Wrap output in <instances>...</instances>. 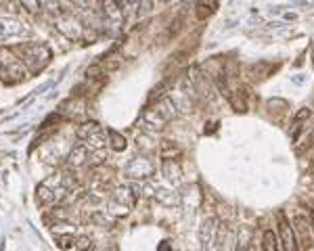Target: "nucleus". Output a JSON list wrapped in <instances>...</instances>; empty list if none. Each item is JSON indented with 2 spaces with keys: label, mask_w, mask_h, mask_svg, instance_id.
I'll use <instances>...</instances> for the list:
<instances>
[{
  "label": "nucleus",
  "mask_w": 314,
  "mask_h": 251,
  "mask_svg": "<svg viewBox=\"0 0 314 251\" xmlns=\"http://www.w3.org/2000/svg\"><path fill=\"white\" fill-rule=\"evenodd\" d=\"M11 50L17 54L19 61L27 67L30 74L42 72L53 59L50 48L46 44H42V42H19V44H15Z\"/></svg>",
  "instance_id": "1"
},
{
  "label": "nucleus",
  "mask_w": 314,
  "mask_h": 251,
  "mask_svg": "<svg viewBox=\"0 0 314 251\" xmlns=\"http://www.w3.org/2000/svg\"><path fill=\"white\" fill-rule=\"evenodd\" d=\"M30 74L27 67L19 61V57L11 48H0V80L5 84H17Z\"/></svg>",
  "instance_id": "2"
},
{
  "label": "nucleus",
  "mask_w": 314,
  "mask_h": 251,
  "mask_svg": "<svg viewBox=\"0 0 314 251\" xmlns=\"http://www.w3.org/2000/svg\"><path fill=\"white\" fill-rule=\"evenodd\" d=\"M136 199H138V193L134 186H120L116 189V193H111L107 212L113 216H126L136 205Z\"/></svg>",
  "instance_id": "3"
},
{
  "label": "nucleus",
  "mask_w": 314,
  "mask_h": 251,
  "mask_svg": "<svg viewBox=\"0 0 314 251\" xmlns=\"http://www.w3.org/2000/svg\"><path fill=\"white\" fill-rule=\"evenodd\" d=\"M30 36V27L15 17H0V44L23 40Z\"/></svg>",
  "instance_id": "4"
},
{
  "label": "nucleus",
  "mask_w": 314,
  "mask_h": 251,
  "mask_svg": "<svg viewBox=\"0 0 314 251\" xmlns=\"http://www.w3.org/2000/svg\"><path fill=\"white\" fill-rule=\"evenodd\" d=\"M176 115V103L172 99H162L153 109H149L145 113V119L149 123H153L155 128H162L166 121H170Z\"/></svg>",
  "instance_id": "5"
},
{
  "label": "nucleus",
  "mask_w": 314,
  "mask_h": 251,
  "mask_svg": "<svg viewBox=\"0 0 314 251\" xmlns=\"http://www.w3.org/2000/svg\"><path fill=\"white\" fill-rule=\"evenodd\" d=\"M55 27L59 30L67 40H80L82 38V23L71 13H59L55 15Z\"/></svg>",
  "instance_id": "6"
},
{
  "label": "nucleus",
  "mask_w": 314,
  "mask_h": 251,
  "mask_svg": "<svg viewBox=\"0 0 314 251\" xmlns=\"http://www.w3.org/2000/svg\"><path fill=\"white\" fill-rule=\"evenodd\" d=\"M277 224H279V243H281V249H287V251L297 249L295 230L291 226V222L287 220V216H285V212H279L277 214Z\"/></svg>",
  "instance_id": "7"
},
{
  "label": "nucleus",
  "mask_w": 314,
  "mask_h": 251,
  "mask_svg": "<svg viewBox=\"0 0 314 251\" xmlns=\"http://www.w3.org/2000/svg\"><path fill=\"white\" fill-rule=\"evenodd\" d=\"M216 232H218V220L214 216H207L201 226H199V243H201V249H212L214 243H216Z\"/></svg>",
  "instance_id": "8"
},
{
  "label": "nucleus",
  "mask_w": 314,
  "mask_h": 251,
  "mask_svg": "<svg viewBox=\"0 0 314 251\" xmlns=\"http://www.w3.org/2000/svg\"><path fill=\"white\" fill-rule=\"evenodd\" d=\"M153 172H155V165H153L151 159H147V157H134V159L130 161V165L126 167L128 178H132V180L149 178Z\"/></svg>",
  "instance_id": "9"
},
{
  "label": "nucleus",
  "mask_w": 314,
  "mask_h": 251,
  "mask_svg": "<svg viewBox=\"0 0 314 251\" xmlns=\"http://www.w3.org/2000/svg\"><path fill=\"white\" fill-rule=\"evenodd\" d=\"M293 230H295V239H299V243H302V247H310L312 243H314V239H312V234H310V230H312V220L308 218V216H304V214H297L295 218H293Z\"/></svg>",
  "instance_id": "10"
},
{
  "label": "nucleus",
  "mask_w": 314,
  "mask_h": 251,
  "mask_svg": "<svg viewBox=\"0 0 314 251\" xmlns=\"http://www.w3.org/2000/svg\"><path fill=\"white\" fill-rule=\"evenodd\" d=\"M216 243L218 245H214V247H218V249H231V247H235L233 243H237V232L228 226V224H218Z\"/></svg>",
  "instance_id": "11"
},
{
  "label": "nucleus",
  "mask_w": 314,
  "mask_h": 251,
  "mask_svg": "<svg viewBox=\"0 0 314 251\" xmlns=\"http://www.w3.org/2000/svg\"><path fill=\"white\" fill-rule=\"evenodd\" d=\"M88 155H90L88 147L84 143H80V145H76L74 149H71L67 161H69L71 167H82V165H88Z\"/></svg>",
  "instance_id": "12"
},
{
  "label": "nucleus",
  "mask_w": 314,
  "mask_h": 251,
  "mask_svg": "<svg viewBox=\"0 0 314 251\" xmlns=\"http://www.w3.org/2000/svg\"><path fill=\"white\" fill-rule=\"evenodd\" d=\"M162 174L170 180V182L180 184V180H182V167H180V163L174 161V159H164V163H162Z\"/></svg>",
  "instance_id": "13"
},
{
  "label": "nucleus",
  "mask_w": 314,
  "mask_h": 251,
  "mask_svg": "<svg viewBox=\"0 0 314 251\" xmlns=\"http://www.w3.org/2000/svg\"><path fill=\"white\" fill-rule=\"evenodd\" d=\"M218 11V0H197L195 5V15L199 21H205Z\"/></svg>",
  "instance_id": "14"
},
{
  "label": "nucleus",
  "mask_w": 314,
  "mask_h": 251,
  "mask_svg": "<svg viewBox=\"0 0 314 251\" xmlns=\"http://www.w3.org/2000/svg\"><path fill=\"white\" fill-rule=\"evenodd\" d=\"M101 7H103V13H105V17L113 23H120L124 19V11L120 9L118 5V0H101Z\"/></svg>",
  "instance_id": "15"
},
{
  "label": "nucleus",
  "mask_w": 314,
  "mask_h": 251,
  "mask_svg": "<svg viewBox=\"0 0 314 251\" xmlns=\"http://www.w3.org/2000/svg\"><path fill=\"white\" fill-rule=\"evenodd\" d=\"M275 69H277V65L266 63V61H260V63H255V65L249 67V76H251L253 80H264V78H268L270 74H273Z\"/></svg>",
  "instance_id": "16"
},
{
  "label": "nucleus",
  "mask_w": 314,
  "mask_h": 251,
  "mask_svg": "<svg viewBox=\"0 0 314 251\" xmlns=\"http://www.w3.org/2000/svg\"><path fill=\"white\" fill-rule=\"evenodd\" d=\"M228 101H231L233 109L239 111V113H245L247 111V101H245V90L237 88L235 92H228Z\"/></svg>",
  "instance_id": "17"
},
{
  "label": "nucleus",
  "mask_w": 314,
  "mask_h": 251,
  "mask_svg": "<svg viewBox=\"0 0 314 251\" xmlns=\"http://www.w3.org/2000/svg\"><path fill=\"white\" fill-rule=\"evenodd\" d=\"M82 143L88 147V151H96V149H105V147H107V138H105L103 130H98V132L90 134L88 138H84Z\"/></svg>",
  "instance_id": "18"
},
{
  "label": "nucleus",
  "mask_w": 314,
  "mask_h": 251,
  "mask_svg": "<svg viewBox=\"0 0 314 251\" xmlns=\"http://www.w3.org/2000/svg\"><path fill=\"white\" fill-rule=\"evenodd\" d=\"M264 251H277V249H281V245H279V236L275 234V230H264V234H262V245H260Z\"/></svg>",
  "instance_id": "19"
},
{
  "label": "nucleus",
  "mask_w": 314,
  "mask_h": 251,
  "mask_svg": "<svg viewBox=\"0 0 314 251\" xmlns=\"http://www.w3.org/2000/svg\"><path fill=\"white\" fill-rule=\"evenodd\" d=\"M180 147H176L172 141H164L162 143V147H160V155H162V159H174V157H178L180 155Z\"/></svg>",
  "instance_id": "20"
},
{
  "label": "nucleus",
  "mask_w": 314,
  "mask_h": 251,
  "mask_svg": "<svg viewBox=\"0 0 314 251\" xmlns=\"http://www.w3.org/2000/svg\"><path fill=\"white\" fill-rule=\"evenodd\" d=\"M310 115H312L310 109H299L295 113V117H293V138L295 141L299 138V132H302V121H306Z\"/></svg>",
  "instance_id": "21"
},
{
  "label": "nucleus",
  "mask_w": 314,
  "mask_h": 251,
  "mask_svg": "<svg viewBox=\"0 0 314 251\" xmlns=\"http://www.w3.org/2000/svg\"><path fill=\"white\" fill-rule=\"evenodd\" d=\"M251 241V228L249 226H241L237 230V249H247V243Z\"/></svg>",
  "instance_id": "22"
},
{
  "label": "nucleus",
  "mask_w": 314,
  "mask_h": 251,
  "mask_svg": "<svg viewBox=\"0 0 314 251\" xmlns=\"http://www.w3.org/2000/svg\"><path fill=\"white\" fill-rule=\"evenodd\" d=\"M98 130H101V126H98L96 121H86V123H82L78 128V138H80V141H84V138H88L90 134H94Z\"/></svg>",
  "instance_id": "23"
},
{
  "label": "nucleus",
  "mask_w": 314,
  "mask_h": 251,
  "mask_svg": "<svg viewBox=\"0 0 314 251\" xmlns=\"http://www.w3.org/2000/svg\"><path fill=\"white\" fill-rule=\"evenodd\" d=\"M109 134V141H111V149H116V151H124L126 149V138L120 134V132H116V130H109L107 132Z\"/></svg>",
  "instance_id": "24"
},
{
  "label": "nucleus",
  "mask_w": 314,
  "mask_h": 251,
  "mask_svg": "<svg viewBox=\"0 0 314 251\" xmlns=\"http://www.w3.org/2000/svg\"><path fill=\"white\" fill-rule=\"evenodd\" d=\"M76 243H78V236H74V234H59L57 236V245L61 249H76Z\"/></svg>",
  "instance_id": "25"
},
{
  "label": "nucleus",
  "mask_w": 314,
  "mask_h": 251,
  "mask_svg": "<svg viewBox=\"0 0 314 251\" xmlns=\"http://www.w3.org/2000/svg\"><path fill=\"white\" fill-rule=\"evenodd\" d=\"M21 7L30 13V15H38V13H42L40 0H21Z\"/></svg>",
  "instance_id": "26"
},
{
  "label": "nucleus",
  "mask_w": 314,
  "mask_h": 251,
  "mask_svg": "<svg viewBox=\"0 0 314 251\" xmlns=\"http://www.w3.org/2000/svg\"><path fill=\"white\" fill-rule=\"evenodd\" d=\"M136 9H138V15L145 17L153 11V0H138L136 3Z\"/></svg>",
  "instance_id": "27"
},
{
  "label": "nucleus",
  "mask_w": 314,
  "mask_h": 251,
  "mask_svg": "<svg viewBox=\"0 0 314 251\" xmlns=\"http://www.w3.org/2000/svg\"><path fill=\"white\" fill-rule=\"evenodd\" d=\"M86 76H88V80H94V78H101V76H103V67H101V65H92V67H88V72H86Z\"/></svg>",
  "instance_id": "28"
},
{
  "label": "nucleus",
  "mask_w": 314,
  "mask_h": 251,
  "mask_svg": "<svg viewBox=\"0 0 314 251\" xmlns=\"http://www.w3.org/2000/svg\"><path fill=\"white\" fill-rule=\"evenodd\" d=\"M92 241L88 236H78V243H76V249H92Z\"/></svg>",
  "instance_id": "29"
},
{
  "label": "nucleus",
  "mask_w": 314,
  "mask_h": 251,
  "mask_svg": "<svg viewBox=\"0 0 314 251\" xmlns=\"http://www.w3.org/2000/svg\"><path fill=\"white\" fill-rule=\"evenodd\" d=\"M40 7H42V13H55L57 15V9H55V0H40Z\"/></svg>",
  "instance_id": "30"
}]
</instances>
